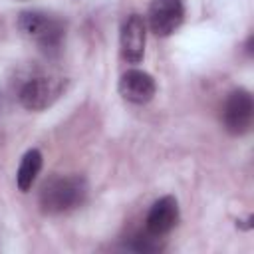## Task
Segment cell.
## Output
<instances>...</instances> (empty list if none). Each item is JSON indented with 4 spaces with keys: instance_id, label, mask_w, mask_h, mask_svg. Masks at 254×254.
Here are the masks:
<instances>
[{
    "instance_id": "obj_1",
    "label": "cell",
    "mask_w": 254,
    "mask_h": 254,
    "mask_svg": "<svg viewBox=\"0 0 254 254\" xmlns=\"http://www.w3.org/2000/svg\"><path fill=\"white\" fill-rule=\"evenodd\" d=\"M20 34L28 38L42 54L56 56L65 42V24L46 10H24L16 22Z\"/></svg>"
},
{
    "instance_id": "obj_2",
    "label": "cell",
    "mask_w": 254,
    "mask_h": 254,
    "mask_svg": "<svg viewBox=\"0 0 254 254\" xmlns=\"http://www.w3.org/2000/svg\"><path fill=\"white\" fill-rule=\"evenodd\" d=\"M87 198V183L79 175H58L44 183L38 204L46 214H65L81 206Z\"/></svg>"
},
{
    "instance_id": "obj_3",
    "label": "cell",
    "mask_w": 254,
    "mask_h": 254,
    "mask_svg": "<svg viewBox=\"0 0 254 254\" xmlns=\"http://www.w3.org/2000/svg\"><path fill=\"white\" fill-rule=\"evenodd\" d=\"M65 91V79L54 73H32L18 85V101L28 111H44L52 107Z\"/></svg>"
},
{
    "instance_id": "obj_4",
    "label": "cell",
    "mask_w": 254,
    "mask_h": 254,
    "mask_svg": "<svg viewBox=\"0 0 254 254\" xmlns=\"http://www.w3.org/2000/svg\"><path fill=\"white\" fill-rule=\"evenodd\" d=\"M222 125L230 135H244L250 131L252 127V119H254V101L248 89L244 87H236L232 89L224 103H222Z\"/></svg>"
},
{
    "instance_id": "obj_5",
    "label": "cell",
    "mask_w": 254,
    "mask_h": 254,
    "mask_svg": "<svg viewBox=\"0 0 254 254\" xmlns=\"http://www.w3.org/2000/svg\"><path fill=\"white\" fill-rule=\"evenodd\" d=\"M185 20L183 0H153L149 6L147 22L155 36L167 38L175 34Z\"/></svg>"
},
{
    "instance_id": "obj_6",
    "label": "cell",
    "mask_w": 254,
    "mask_h": 254,
    "mask_svg": "<svg viewBox=\"0 0 254 254\" xmlns=\"http://www.w3.org/2000/svg\"><path fill=\"white\" fill-rule=\"evenodd\" d=\"M145 44H147V24L143 16L129 14L119 32V52L121 58L127 64H139L145 56Z\"/></svg>"
},
{
    "instance_id": "obj_7",
    "label": "cell",
    "mask_w": 254,
    "mask_h": 254,
    "mask_svg": "<svg viewBox=\"0 0 254 254\" xmlns=\"http://www.w3.org/2000/svg\"><path fill=\"white\" fill-rule=\"evenodd\" d=\"M177 222H179V202L175 196L167 194L151 204V208L145 216L143 230H147L149 234H153L157 238H163L177 226Z\"/></svg>"
},
{
    "instance_id": "obj_8",
    "label": "cell",
    "mask_w": 254,
    "mask_h": 254,
    "mask_svg": "<svg viewBox=\"0 0 254 254\" xmlns=\"http://www.w3.org/2000/svg\"><path fill=\"white\" fill-rule=\"evenodd\" d=\"M117 89L125 101L135 103V105H145L155 97L157 83H155L153 75L143 69H127L121 75Z\"/></svg>"
},
{
    "instance_id": "obj_9",
    "label": "cell",
    "mask_w": 254,
    "mask_h": 254,
    "mask_svg": "<svg viewBox=\"0 0 254 254\" xmlns=\"http://www.w3.org/2000/svg\"><path fill=\"white\" fill-rule=\"evenodd\" d=\"M42 163H44V157L38 149H28L22 155L18 171H16V185L22 192H28L34 187V183L42 171Z\"/></svg>"
},
{
    "instance_id": "obj_10",
    "label": "cell",
    "mask_w": 254,
    "mask_h": 254,
    "mask_svg": "<svg viewBox=\"0 0 254 254\" xmlns=\"http://www.w3.org/2000/svg\"><path fill=\"white\" fill-rule=\"evenodd\" d=\"M127 248L133 252H139V254H153L163 248V238H157V236L149 234L147 230H141L131 236Z\"/></svg>"
}]
</instances>
